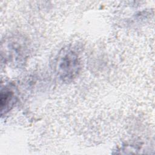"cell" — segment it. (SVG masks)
<instances>
[{
    "label": "cell",
    "mask_w": 155,
    "mask_h": 155,
    "mask_svg": "<svg viewBox=\"0 0 155 155\" xmlns=\"http://www.w3.org/2000/svg\"><path fill=\"white\" fill-rule=\"evenodd\" d=\"M15 94L13 91L8 89H4L1 93V108L2 113L9 110L14 102Z\"/></svg>",
    "instance_id": "obj_2"
},
{
    "label": "cell",
    "mask_w": 155,
    "mask_h": 155,
    "mask_svg": "<svg viewBox=\"0 0 155 155\" xmlns=\"http://www.w3.org/2000/svg\"><path fill=\"white\" fill-rule=\"evenodd\" d=\"M58 75L64 81H69L79 73L80 62L78 55L71 50H63L56 62Z\"/></svg>",
    "instance_id": "obj_1"
}]
</instances>
